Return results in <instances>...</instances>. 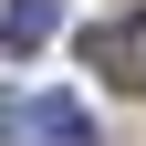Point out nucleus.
<instances>
[{
  "mask_svg": "<svg viewBox=\"0 0 146 146\" xmlns=\"http://www.w3.org/2000/svg\"><path fill=\"white\" fill-rule=\"evenodd\" d=\"M0 146H94V115L73 94H0Z\"/></svg>",
  "mask_w": 146,
  "mask_h": 146,
  "instance_id": "nucleus-1",
  "label": "nucleus"
},
{
  "mask_svg": "<svg viewBox=\"0 0 146 146\" xmlns=\"http://www.w3.org/2000/svg\"><path fill=\"white\" fill-rule=\"evenodd\" d=\"M104 63V84L115 94H146V21H94V42H84Z\"/></svg>",
  "mask_w": 146,
  "mask_h": 146,
  "instance_id": "nucleus-2",
  "label": "nucleus"
},
{
  "mask_svg": "<svg viewBox=\"0 0 146 146\" xmlns=\"http://www.w3.org/2000/svg\"><path fill=\"white\" fill-rule=\"evenodd\" d=\"M52 31H63V11H52V0H0V52H42Z\"/></svg>",
  "mask_w": 146,
  "mask_h": 146,
  "instance_id": "nucleus-3",
  "label": "nucleus"
}]
</instances>
